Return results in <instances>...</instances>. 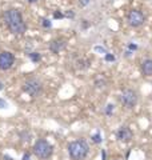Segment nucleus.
<instances>
[{
	"mask_svg": "<svg viewBox=\"0 0 152 160\" xmlns=\"http://www.w3.org/2000/svg\"><path fill=\"white\" fill-rule=\"evenodd\" d=\"M4 18V23L8 27V29L15 35H23L27 31V24H25L23 15L20 13V11L15 8L7 9L3 15Z\"/></svg>",
	"mask_w": 152,
	"mask_h": 160,
	"instance_id": "nucleus-1",
	"label": "nucleus"
},
{
	"mask_svg": "<svg viewBox=\"0 0 152 160\" xmlns=\"http://www.w3.org/2000/svg\"><path fill=\"white\" fill-rule=\"evenodd\" d=\"M89 152V147L85 140H73L68 144V155L72 160H84Z\"/></svg>",
	"mask_w": 152,
	"mask_h": 160,
	"instance_id": "nucleus-2",
	"label": "nucleus"
},
{
	"mask_svg": "<svg viewBox=\"0 0 152 160\" xmlns=\"http://www.w3.org/2000/svg\"><path fill=\"white\" fill-rule=\"evenodd\" d=\"M33 153L35 156H38L39 159H49L53 153V147L47 142L45 139H39L36 143L33 144Z\"/></svg>",
	"mask_w": 152,
	"mask_h": 160,
	"instance_id": "nucleus-3",
	"label": "nucleus"
},
{
	"mask_svg": "<svg viewBox=\"0 0 152 160\" xmlns=\"http://www.w3.org/2000/svg\"><path fill=\"white\" fill-rule=\"evenodd\" d=\"M23 91H24L25 93H28L29 96L36 98V96H39V95L42 93V91H43V86H42V83H40L38 79L31 78V79H28L27 82L24 83Z\"/></svg>",
	"mask_w": 152,
	"mask_h": 160,
	"instance_id": "nucleus-4",
	"label": "nucleus"
},
{
	"mask_svg": "<svg viewBox=\"0 0 152 160\" xmlns=\"http://www.w3.org/2000/svg\"><path fill=\"white\" fill-rule=\"evenodd\" d=\"M120 100L123 103V106L127 107V108H134L136 104H138V93L134 89H124L121 92V96H120Z\"/></svg>",
	"mask_w": 152,
	"mask_h": 160,
	"instance_id": "nucleus-5",
	"label": "nucleus"
},
{
	"mask_svg": "<svg viewBox=\"0 0 152 160\" xmlns=\"http://www.w3.org/2000/svg\"><path fill=\"white\" fill-rule=\"evenodd\" d=\"M127 22H128L131 27H140L145 22L144 13L139 11V9H132V11H129L128 16H127Z\"/></svg>",
	"mask_w": 152,
	"mask_h": 160,
	"instance_id": "nucleus-6",
	"label": "nucleus"
},
{
	"mask_svg": "<svg viewBox=\"0 0 152 160\" xmlns=\"http://www.w3.org/2000/svg\"><path fill=\"white\" fill-rule=\"evenodd\" d=\"M15 63V56L13 53L8 52V51H3L0 53V69L2 71H7Z\"/></svg>",
	"mask_w": 152,
	"mask_h": 160,
	"instance_id": "nucleus-7",
	"label": "nucleus"
},
{
	"mask_svg": "<svg viewBox=\"0 0 152 160\" xmlns=\"http://www.w3.org/2000/svg\"><path fill=\"white\" fill-rule=\"evenodd\" d=\"M116 138L123 143H128V142L132 140L134 133H132V131H131V128H128V127H120L119 131L116 132Z\"/></svg>",
	"mask_w": 152,
	"mask_h": 160,
	"instance_id": "nucleus-8",
	"label": "nucleus"
},
{
	"mask_svg": "<svg viewBox=\"0 0 152 160\" xmlns=\"http://www.w3.org/2000/svg\"><path fill=\"white\" fill-rule=\"evenodd\" d=\"M65 48V40L63 39H55L49 43V51L53 53H59Z\"/></svg>",
	"mask_w": 152,
	"mask_h": 160,
	"instance_id": "nucleus-9",
	"label": "nucleus"
},
{
	"mask_svg": "<svg viewBox=\"0 0 152 160\" xmlns=\"http://www.w3.org/2000/svg\"><path fill=\"white\" fill-rule=\"evenodd\" d=\"M141 73L144 76H152V59H145L141 63Z\"/></svg>",
	"mask_w": 152,
	"mask_h": 160,
	"instance_id": "nucleus-10",
	"label": "nucleus"
},
{
	"mask_svg": "<svg viewBox=\"0 0 152 160\" xmlns=\"http://www.w3.org/2000/svg\"><path fill=\"white\" fill-rule=\"evenodd\" d=\"M29 58H31V60L33 63H38L40 62V59H42V56H40V53L38 52H32V53H29Z\"/></svg>",
	"mask_w": 152,
	"mask_h": 160,
	"instance_id": "nucleus-11",
	"label": "nucleus"
},
{
	"mask_svg": "<svg viewBox=\"0 0 152 160\" xmlns=\"http://www.w3.org/2000/svg\"><path fill=\"white\" fill-rule=\"evenodd\" d=\"M92 140H94L95 143H101V140H103V139H101V135L98 132V133H95L94 136H92Z\"/></svg>",
	"mask_w": 152,
	"mask_h": 160,
	"instance_id": "nucleus-12",
	"label": "nucleus"
},
{
	"mask_svg": "<svg viewBox=\"0 0 152 160\" xmlns=\"http://www.w3.org/2000/svg\"><path fill=\"white\" fill-rule=\"evenodd\" d=\"M95 84H96V87H98V88H103V87L105 86V80H104V79H101V80H96Z\"/></svg>",
	"mask_w": 152,
	"mask_h": 160,
	"instance_id": "nucleus-13",
	"label": "nucleus"
},
{
	"mask_svg": "<svg viewBox=\"0 0 152 160\" xmlns=\"http://www.w3.org/2000/svg\"><path fill=\"white\" fill-rule=\"evenodd\" d=\"M42 26L45 27V28H49L51 27V22L48 19H42Z\"/></svg>",
	"mask_w": 152,
	"mask_h": 160,
	"instance_id": "nucleus-14",
	"label": "nucleus"
},
{
	"mask_svg": "<svg viewBox=\"0 0 152 160\" xmlns=\"http://www.w3.org/2000/svg\"><path fill=\"white\" fill-rule=\"evenodd\" d=\"M112 112H114V106H112V104H108V106H107V109H105V113H107L108 116H109V115L112 113Z\"/></svg>",
	"mask_w": 152,
	"mask_h": 160,
	"instance_id": "nucleus-15",
	"label": "nucleus"
},
{
	"mask_svg": "<svg viewBox=\"0 0 152 160\" xmlns=\"http://www.w3.org/2000/svg\"><path fill=\"white\" fill-rule=\"evenodd\" d=\"M105 60H107V62H114L115 56L114 55H111V53H105Z\"/></svg>",
	"mask_w": 152,
	"mask_h": 160,
	"instance_id": "nucleus-16",
	"label": "nucleus"
},
{
	"mask_svg": "<svg viewBox=\"0 0 152 160\" xmlns=\"http://www.w3.org/2000/svg\"><path fill=\"white\" fill-rule=\"evenodd\" d=\"M7 106H8V104H7V102H6V100H4V99H0V108H7Z\"/></svg>",
	"mask_w": 152,
	"mask_h": 160,
	"instance_id": "nucleus-17",
	"label": "nucleus"
},
{
	"mask_svg": "<svg viewBox=\"0 0 152 160\" xmlns=\"http://www.w3.org/2000/svg\"><path fill=\"white\" fill-rule=\"evenodd\" d=\"M55 19H62V18H64V15L62 13V12H55Z\"/></svg>",
	"mask_w": 152,
	"mask_h": 160,
	"instance_id": "nucleus-18",
	"label": "nucleus"
},
{
	"mask_svg": "<svg viewBox=\"0 0 152 160\" xmlns=\"http://www.w3.org/2000/svg\"><path fill=\"white\" fill-rule=\"evenodd\" d=\"M89 3V0H79V4H80V6H87V4Z\"/></svg>",
	"mask_w": 152,
	"mask_h": 160,
	"instance_id": "nucleus-19",
	"label": "nucleus"
},
{
	"mask_svg": "<svg viewBox=\"0 0 152 160\" xmlns=\"http://www.w3.org/2000/svg\"><path fill=\"white\" fill-rule=\"evenodd\" d=\"M29 158H31V156H29V153H25L23 156V160H29Z\"/></svg>",
	"mask_w": 152,
	"mask_h": 160,
	"instance_id": "nucleus-20",
	"label": "nucleus"
},
{
	"mask_svg": "<svg viewBox=\"0 0 152 160\" xmlns=\"http://www.w3.org/2000/svg\"><path fill=\"white\" fill-rule=\"evenodd\" d=\"M4 158H6V159H7V160H13V159H12V158H9V156H4Z\"/></svg>",
	"mask_w": 152,
	"mask_h": 160,
	"instance_id": "nucleus-21",
	"label": "nucleus"
},
{
	"mask_svg": "<svg viewBox=\"0 0 152 160\" xmlns=\"http://www.w3.org/2000/svg\"><path fill=\"white\" fill-rule=\"evenodd\" d=\"M29 3H35V2H38V0H28Z\"/></svg>",
	"mask_w": 152,
	"mask_h": 160,
	"instance_id": "nucleus-22",
	"label": "nucleus"
},
{
	"mask_svg": "<svg viewBox=\"0 0 152 160\" xmlns=\"http://www.w3.org/2000/svg\"><path fill=\"white\" fill-rule=\"evenodd\" d=\"M0 89H3V83H0Z\"/></svg>",
	"mask_w": 152,
	"mask_h": 160,
	"instance_id": "nucleus-23",
	"label": "nucleus"
}]
</instances>
